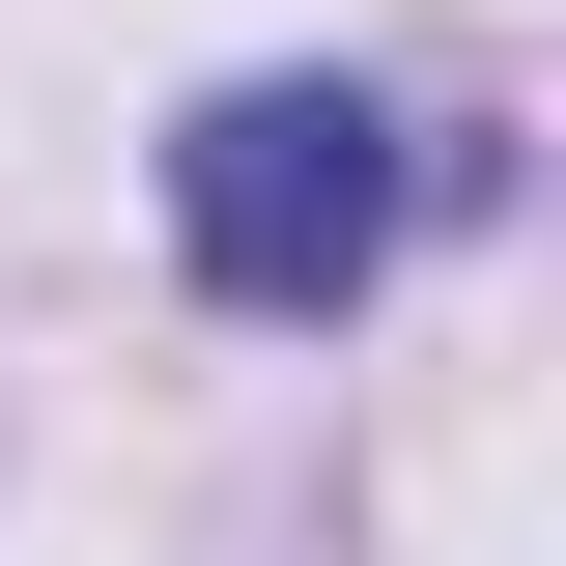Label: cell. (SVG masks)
Instances as JSON below:
<instances>
[{
	"label": "cell",
	"mask_w": 566,
	"mask_h": 566,
	"mask_svg": "<svg viewBox=\"0 0 566 566\" xmlns=\"http://www.w3.org/2000/svg\"><path fill=\"white\" fill-rule=\"evenodd\" d=\"M397 199H424V142L368 114V85H227V114L170 142V255H199L227 312H368Z\"/></svg>",
	"instance_id": "1"
}]
</instances>
